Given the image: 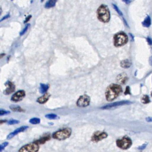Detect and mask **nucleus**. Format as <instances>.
I'll use <instances>...</instances> for the list:
<instances>
[{"label": "nucleus", "mask_w": 152, "mask_h": 152, "mask_svg": "<svg viewBox=\"0 0 152 152\" xmlns=\"http://www.w3.org/2000/svg\"><path fill=\"white\" fill-rule=\"evenodd\" d=\"M28 127L27 126H21L17 129H16L15 130H14L13 132H11L8 136H7V139H11V138H12L14 136H15V135H17V134L21 132H23L24 131H25L26 129H27Z\"/></svg>", "instance_id": "12"}, {"label": "nucleus", "mask_w": 152, "mask_h": 152, "mask_svg": "<svg viewBox=\"0 0 152 152\" xmlns=\"http://www.w3.org/2000/svg\"><path fill=\"white\" fill-rule=\"evenodd\" d=\"M143 26L145 27H148L150 25H151V18L150 17V16L147 15L146 17V18H145V20H144V21L142 23Z\"/></svg>", "instance_id": "17"}, {"label": "nucleus", "mask_w": 152, "mask_h": 152, "mask_svg": "<svg viewBox=\"0 0 152 152\" xmlns=\"http://www.w3.org/2000/svg\"><path fill=\"white\" fill-rule=\"evenodd\" d=\"M149 62H150V64L152 66V56H151L149 59Z\"/></svg>", "instance_id": "35"}, {"label": "nucleus", "mask_w": 152, "mask_h": 152, "mask_svg": "<svg viewBox=\"0 0 152 152\" xmlns=\"http://www.w3.org/2000/svg\"><path fill=\"white\" fill-rule=\"evenodd\" d=\"M116 80L121 84H125L128 80V77L126 74L125 73H122L118 75L116 78Z\"/></svg>", "instance_id": "13"}, {"label": "nucleus", "mask_w": 152, "mask_h": 152, "mask_svg": "<svg viewBox=\"0 0 152 152\" xmlns=\"http://www.w3.org/2000/svg\"><path fill=\"white\" fill-rule=\"evenodd\" d=\"M29 122H30V123L35 125V124H39L40 122V120L39 118H33L30 119Z\"/></svg>", "instance_id": "21"}, {"label": "nucleus", "mask_w": 152, "mask_h": 152, "mask_svg": "<svg viewBox=\"0 0 152 152\" xmlns=\"http://www.w3.org/2000/svg\"><path fill=\"white\" fill-rule=\"evenodd\" d=\"M112 5H113V7L114 8V9L115 10V11L120 15H122V12L120 11V10L118 8V7L115 5V4H112Z\"/></svg>", "instance_id": "24"}, {"label": "nucleus", "mask_w": 152, "mask_h": 152, "mask_svg": "<svg viewBox=\"0 0 152 152\" xmlns=\"http://www.w3.org/2000/svg\"><path fill=\"white\" fill-rule=\"evenodd\" d=\"M131 103V102L129 101H119V102H114L110 104H108L106 106H104L103 107H101V109H109V108H112V107H117V106H122V105H125V104H129Z\"/></svg>", "instance_id": "9"}, {"label": "nucleus", "mask_w": 152, "mask_h": 152, "mask_svg": "<svg viewBox=\"0 0 152 152\" xmlns=\"http://www.w3.org/2000/svg\"><path fill=\"white\" fill-rule=\"evenodd\" d=\"M49 85L45 84H40V88H39V91L40 93H45L48 89Z\"/></svg>", "instance_id": "18"}, {"label": "nucleus", "mask_w": 152, "mask_h": 152, "mask_svg": "<svg viewBox=\"0 0 152 152\" xmlns=\"http://www.w3.org/2000/svg\"><path fill=\"white\" fill-rule=\"evenodd\" d=\"M8 17H10V15H9V14H7L5 16H4L3 18H2V19L1 20V21H3L4 20L6 19V18H8Z\"/></svg>", "instance_id": "32"}, {"label": "nucleus", "mask_w": 152, "mask_h": 152, "mask_svg": "<svg viewBox=\"0 0 152 152\" xmlns=\"http://www.w3.org/2000/svg\"><path fill=\"white\" fill-rule=\"evenodd\" d=\"M29 24H27L26 26V27L24 28V29L20 32V35L21 36V35H23V34H24L26 31H27V29L28 28V27H29Z\"/></svg>", "instance_id": "25"}, {"label": "nucleus", "mask_w": 152, "mask_h": 152, "mask_svg": "<svg viewBox=\"0 0 152 152\" xmlns=\"http://www.w3.org/2000/svg\"><path fill=\"white\" fill-rule=\"evenodd\" d=\"M8 144V142H4V143H2L1 145V149H0V151L1 152L2 150H3V149Z\"/></svg>", "instance_id": "27"}, {"label": "nucleus", "mask_w": 152, "mask_h": 152, "mask_svg": "<svg viewBox=\"0 0 152 152\" xmlns=\"http://www.w3.org/2000/svg\"><path fill=\"white\" fill-rule=\"evenodd\" d=\"M107 137V134L104 132L97 131L93 134L91 137V140L94 142L99 141L103 139L106 138Z\"/></svg>", "instance_id": "8"}, {"label": "nucleus", "mask_w": 152, "mask_h": 152, "mask_svg": "<svg viewBox=\"0 0 152 152\" xmlns=\"http://www.w3.org/2000/svg\"><path fill=\"white\" fill-rule=\"evenodd\" d=\"M49 139H50V136L48 135H46V136H44V137H42L41 138H40L39 140H37L34 142L39 145V144H42L45 143L46 141H48Z\"/></svg>", "instance_id": "15"}, {"label": "nucleus", "mask_w": 152, "mask_h": 152, "mask_svg": "<svg viewBox=\"0 0 152 152\" xmlns=\"http://www.w3.org/2000/svg\"><path fill=\"white\" fill-rule=\"evenodd\" d=\"M49 97H50V94L49 93H46L44 95H43L42 96H41L39 98H38L37 101L38 103L43 104V103H46L48 101V100L49 99Z\"/></svg>", "instance_id": "14"}, {"label": "nucleus", "mask_w": 152, "mask_h": 152, "mask_svg": "<svg viewBox=\"0 0 152 152\" xmlns=\"http://www.w3.org/2000/svg\"><path fill=\"white\" fill-rule=\"evenodd\" d=\"M131 65V62L128 59H125L121 61V66L124 68H128Z\"/></svg>", "instance_id": "16"}, {"label": "nucleus", "mask_w": 152, "mask_h": 152, "mask_svg": "<svg viewBox=\"0 0 152 152\" xmlns=\"http://www.w3.org/2000/svg\"><path fill=\"white\" fill-rule=\"evenodd\" d=\"M5 86L7 87V88L4 91V94H5L8 95V94H11V93H12V92L14 91L15 86L14 85V84L8 81L7 82H6Z\"/></svg>", "instance_id": "11"}, {"label": "nucleus", "mask_w": 152, "mask_h": 152, "mask_svg": "<svg viewBox=\"0 0 152 152\" xmlns=\"http://www.w3.org/2000/svg\"><path fill=\"white\" fill-rule=\"evenodd\" d=\"M116 145L122 150H126L130 148L132 145V140L128 137H124L116 141Z\"/></svg>", "instance_id": "5"}, {"label": "nucleus", "mask_w": 152, "mask_h": 152, "mask_svg": "<svg viewBox=\"0 0 152 152\" xmlns=\"http://www.w3.org/2000/svg\"><path fill=\"white\" fill-rule=\"evenodd\" d=\"M71 132L72 131L70 128H64L55 132L52 135V137L58 140H64L70 137Z\"/></svg>", "instance_id": "3"}, {"label": "nucleus", "mask_w": 152, "mask_h": 152, "mask_svg": "<svg viewBox=\"0 0 152 152\" xmlns=\"http://www.w3.org/2000/svg\"><path fill=\"white\" fill-rule=\"evenodd\" d=\"M128 37L127 35L124 32H119L116 33L113 37L114 45L116 47L121 46L127 43Z\"/></svg>", "instance_id": "4"}, {"label": "nucleus", "mask_w": 152, "mask_h": 152, "mask_svg": "<svg viewBox=\"0 0 152 152\" xmlns=\"http://www.w3.org/2000/svg\"><path fill=\"white\" fill-rule=\"evenodd\" d=\"M97 16L99 20L103 23H107L110 20V12L107 7L105 5H101L97 11Z\"/></svg>", "instance_id": "2"}, {"label": "nucleus", "mask_w": 152, "mask_h": 152, "mask_svg": "<svg viewBox=\"0 0 152 152\" xmlns=\"http://www.w3.org/2000/svg\"><path fill=\"white\" fill-rule=\"evenodd\" d=\"M10 108L14 112H23L24 111V109H23L21 107L19 106H16V105H11L10 106Z\"/></svg>", "instance_id": "20"}, {"label": "nucleus", "mask_w": 152, "mask_h": 152, "mask_svg": "<svg viewBox=\"0 0 152 152\" xmlns=\"http://www.w3.org/2000/svg\"><path fill=\"white\" fill-rule=\"evenodd\" d=\"M56 2V1L55 0H50V1H48L46 2L45 5V8H51V7H53L55 5V4Z\"/></svg>", "instance_id": "19"}, {"label": "nucleus", "mask_w": 152, "mask_h": 152, "mask_svg": "<svg viewBox=\"0 0 152 152\" xmlns=\"http://www.w3.org/2000/svg\"><path fill=\"white\" fill-rule=\"evenodd\" d=\"M10 113V111H7V110H4L3 109H1L0 110V115H6Z\"/></svg>", "instance_id": "29"}, {"label": "nucleus", "mask_w": 152, "mask_h": 152, "mask_svg": "<svg viewBox=\"0 0 152 152\" xmlns=\"http://www.w3.org/2000/svg\"><path fill=\"white\" fill-rule=\"evenodd\" d=\"M124 2H125L126 3V4H129V3L131 2L130 1H124Z\"/></svg>", "instance_id": "36"}, {"label": "nucleus", "mask_w": 152, "mask_h": 152, "mask_svg": "<svg viewBox=\"0 0 152 152\" xmlns=\"http://www.w3.org/2000/svg\"><path fill=\"white\" fill-rule=\"evenodd\" d=\"M147 41L148 42V43L150 45H152V39L151 37H148L147 38Z\"/></svg>", "instance_id": "30"}, {"label": "nucleus", "mask_w": 152, "mask_h": 152, "mask_svg": "<svg viewBox=\"0 0 152 152\" xmlns=\"http://www.w3.org/2000/svg\"><path fill=\"white\" fill-rule=\"evenodd\" d=\"M31 15H29V17H27V18H26V20H25V21H24V23H26V22H27V21H28V20H30V18H31Z\"/></svg>", "instance_id": "34"}, {"label": "nucleus", "mask_w": 152, "mask_h": 152, "mask_svg": "<svg viewBox=\"0 0 152 152\" xmlns=\"http://www.w3.org/2000/svg\"><path fill=\"white\" fill-rule=\"evenodd\" d=\"M90 101V97L86 94H84L79 97L77 102V104L79 107H86L89 104Z\"/></svg>", "instance_id": "7"}, {"label": "nucleus", "mask_w": 152, "mask_h": 152, "mask_svg": "<svg viewBox=\"0 0 152 152\" xmlns=\"http://www.w3.org/2000/svg\"><path fill=\"white\" fill-rule=\"evenodd\" d=\"M129 93H130V92H129V87H127L126 88V91H125V94H129Z\"/></svg>", "instance_id": "31"}, {"label": "nucleus", "mask_w": 152, "mask_h": 152, "mask_svg": "<svg viewBox=\"0 0 152 152\" xmlns=\"http://www.w3.org/2000/svg\"><path fill=\"white\" fill-rule=\"evenodd\" d=\"M122 87L121 86L116 84H110L106 89L105 95L107 100L112 101L116 99L122 92Z\"/></svg>", "instance_id": "1"}, {"label": "nucleus", "mask_w": 152, "mask_h": 152, "mask_svg": "<svg viewBox=\"0 0 152 152\" xmlns=\"http://www.w3.org/2000/svg\"><path fill=\"white\" fill-rule=\"evenodd\" d=\"M45 117L49 119H55L57 118V115L55 114H53V113H50V114L46 115Z\"/></svg>", "instance_id": "23"}, {"label": "nucleus", "mask_w": 152, "mask_h": 152, "mask_svg": "<svg viewBox=\"0 0 152 152\" xmlns=\"http://www.w3.org/2000/svg\"><path fill=\"white\" fill-rule=\"evenodd\" d=\"M39 149V144L35 142H33L23 146L20 148L18 152H37Z\"/></svg>", "instance_id": "6"}, {"label": "nucleus", "mask_w": 152, "mask_h": 152, "mask_svg": "<svg viewBox=\"0 0 152 152\" xmlns=\"http://www.w3.org/2000/svg\"><path fill=\"white\" fill-rule=\"evenodd\" d=\"M18 123H19V121L17 120H15V119H11L8 122V124L9 125H13V124H16Z\"/></svg>", "instance_id": "26"}, {"label": "nucleus", "mask_w": 152, "mask_h": 152, "mask_svg": "<svg viewBox=\"0 0 152 152\" xmlns=\"http://www.w3.org/2000/svg\"><path fill=\"white\" fill-rule=\"evenodd\" d=\"M147 143H145V144H143L142 145H141L139 146V147H138V149L139 150H144V149L145 148V147H147Z\"/></svg>", "instance_id": "28"}, {"label": "nucleus", "mask_w": 152, "mask_h": 152, "mask_svg": "<svg viewBox=\"0 0 152 152\" xmlns=\"http://www.w3.org/2000/svg\"><path fill=\"white\" fill-rule=\"evenodd\" d=\"M25 95H26V93H25L24 91L19 90L12 96V97L11 98V100L12 102H19V101L21 100L25 97Z\"/></svg>", "instance_id": "10"}, {"label": "nucleus", "mask_w": 152, "mask_h": 152, "mask_svg": "<svg viewBox=\"0 0 152 152\" xmlns=\"http://www.w3.org/2000/svg\"><path fill=\"white\" fill-rule=\"evenodd\" d=\"M146 121H147V122H152V118H151V117H148V118H146Z\"/></svg>", "instance_id": "33"}, {"label": "nucleus", "mask_w": 152, "mask_h": 152, "mask_svg": "<svg viewBox=\"0 0 152 152\" xmlns=\"http://www.w3.org/2000/svg\"><path fill=\"white\" fill-rule=\"evenodd\" d=\"M150 101V99H149V97L147 96V95H144L143 96V97L141 98V102L142 103H149Z\"/></svg>", "instance_id": "22"}]
</instances>
